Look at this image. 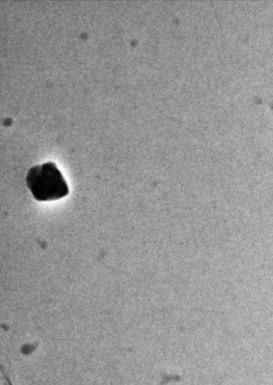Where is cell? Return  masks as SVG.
Returning a JSON list of instances; mask_svg holds the SVG:
<instances>
[{
    "label": "cell",
    "mask_w": 273,
    "mask_h": 385,
    "mask_svg": "<svg viewBox=\"0 0 273 385\" xmlns=\"http://www.w3.org/2000/svg\"><path fill=\"white\" fill-rule=\"evenodd\" d=\"M26 182L32 195L40 202L60 199L69 192L67 182L53 162L30 168Z\"/></svg>",
    "instance_id": "1"
}]
</instances>
